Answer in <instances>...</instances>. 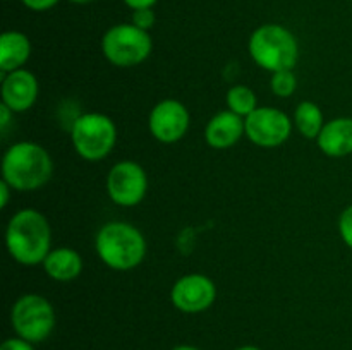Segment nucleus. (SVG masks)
<instances>
[{"label": "nucleus", "instance_id": "nucleus-1", "mask_svg": "<svg viewBox=\"0 0 352 350\" xmlns=\"http://www.w3.org/2000/svg\"><path fill=\"white\" fill-rule=\"evenodd\" d=\"M6 247L23 266L43 264L52 250V229L47 216L33 208L14 213L6 229Z\"/></svg>", "mask_w": 352, "mask_h": 350}, {"label": "nucleus", "instance_id": "nucleus-2", "mask_svg": "<svg viewBox=\"0 0 352 350\" xmlns=\"http://www.w3.org/2000/svg\"><path fill=\"white\" fill-rule=\"evenodd\" d=\"M54 175V160L41 144L19 141L7 148L2 158V180L14 191H38Z\"/></svg>", "mask_w": 352, "mask_h": 350}, {"label": "nucleus", "instance_id": "nucleus-3", "mask_svg": "<svg viewBox=\"0 0 352 350\" xmlns=\"http://www.w3.org/2000/svg\"><path fill=\"white\" fill-rule=\"evenodd\" d=\"M95 250L102 263L116 271L134 270L146 256V239L133 223L109 222L100 226Z\"/></svg>", "mask_w": 352, "mask_h": 350}, {"label": "nucleus", "instance_id": "nucleus-4", "mask_svg": "<svg viewBox=\"0 0 352 350\" xmlns=\"http://www.w3.org/2000/svg\"><path fill=\"white\" fill-rule=\"evenodd\" d=\"M248 50L258 67L268 72L294 71L299 60V43L289 27L282 24H261L251 33Z\"/></svg>", "mask_w": 352, "mask_h": 350}, {"label": "nucleus", "instance_id": "nucleus-5", "mask_svg": "<svg viewBox=\"0 0 352 350\" xmlns=\"http://www.w3.org/2000/svg\"><path fill=\"white\" fill-rule=\"evenodd\" d=\"M71 141L82 160H103L112 153L117 143L116 122L100 112L79 113L71 126Z\"/></svg>", "mask_w": 352, "mask_h": 350}, {"label": "nucleus", "instance_id": "nucleus-6", "mask_svg": "<svg viewBox=\"0 0 352 350\" xmlns=\"http://www.w3.org/2000/svg\"><path fill=\"white\" fill-rule=\"evenodd\" d=\"M153 50L150 31L120 23L109 27L102 38V54L112 65L120 69L136 67L143 64Z\"/></svg>", "mask_w": 352, "mask_h": 350}, {"label": "nucleus", "instance_id": "nucleus-7", "mask_svg": "<svg viewBox=\"0 0 352 350\" xmlns=\"http://www.w3.org/2000/svg\"><path fill=\"white\" fill-rule=\"evenodd\" d=\"M55 309L40 294H24L10 309V325L17 336L31 343L45 342L55 329Z\"/></svg>", "mask_w": 352, "mask_h": 350}, {"label": "nucleus", "instance_id": "nucleus-8", "mask_svg": "<svg viewBox=\"0 0 352 350\" xmlns=\"http://www.w3.org/2000/svg\"><path fill=\"white\" fill-rule=\"evenodd\" d=\"M105 189L117 206L133 208L146 198L148 175L138 161H117L107 174Z\"/></svg>", "mask_w": 352, "mask_h": 350}, {"label": "nucleus", "instance_id": "nucleus-9", "mask_svg": "<svg viewBox=\"0 0 352 350\" xmlns=\"http://www.w3.org/2000/svg\"><path fill=\"white\" fill-rule=\"evenodd\" d=\"M244 122L248 139L260 148L282 146L291 137L294 127L291 117L275 106H258Z\"/></svg>", "mask_w": 352, "mask_h": 350}, {"label": "nucleus", "instance_id": "nucleus-10", "mask_svg": "<svg viewBox=\"0 0 352 350\" xmlns=\"http://www.w3.org/2000/svg\"><path fill=\"white\" fill-rule=\"evenodd\" d=\"M191 124V113L188 106L174 98L158 102L148 117V129L157 141L164 144H174L188 134Z\"/></svg>", "mask_w": 352, "mask_h": 350}, {"label": "nucleus", "instance_id": "nucleus-11", "mask_svg": "<svg viewBox=\"0 0 352 350\" xmlns=\"http://www.w3.org/2000/svg\"><path fill=\"white\" fill-rule=\"evenodd\" d=\"M217 299V285L203 273H188L175 280L170 290V301L177 311L198 314L213 305Z\"/></svg>", "mask_w": 352, "mask_h": 350}, {"label": "nucleus", "instance_id": "nucleus-12", "mask_svg": "<svg viewBox=\"0 0 352 350\" xmlns=\"http://www.w3.org/2000/svg\"><path fill=\"white\" fill-rule=\"evenodd\" d=\"M38 93H40V84L36 75L24 67L7 72L0 86L2 103L14 113L28 112L36 103Z\"/></svg>", "mask_w": 352, "mask_h": 350}, {"label": "nucleus", "instance_id": "nucleus-13", "mask_svg": "<svg viewBox=\"0 0 352 350\" xmlns=\"http://www.w3.org/2000/svg\"><path fill=\"white\" fill-rule=\"evenodd\" d=\"M243 136H246L244 117L229 108L215 113L205 127V141L213 150H229L239 143Z\"/></svg>", "mask_w": 352, "mask_h": 350}, {"label": "nucleus", "instance_id": "nucleus-14", "mask_svg": "<svg viewBox=\"0 0 352 350\" xmlns=\"http://www.w3.org/2000/svg\"><path fill=\"white\" fill-rule=\"evenodd\" d=\"M316 143L327 156H349L352 154V117H336L325 122Z\"/></svg>", "mask_w": 352, "mask_h": 350}, {"label": "nucleus", "instance_id": "nucleus-15", "mask_svg": "<svg viewBox=\"0 0 352 350\" xmlns=\"http://www.w3.org/2000/svg\"><path fill=\"white\" fill-rule=\"evenodd\" d=\"M43 270L52 280L72 281L82 273V257L72 247H55L43 261Z\"/></svg>", "mask_w": 352, "mask_h": 350}, {"label": "nucleus", "instance_id": "nucleus-16", "mask_svg": "<svg viewBox=\"0 0 352 350\" xmlns=\"http://www.w3.org/2000/svg\"><path fill=\"white\" fill-rule=\"evenodd\" d=\"M31 57V41L21 31H6L0 36V71L3 74L26 65Z\"/></svg>", "mask_w": 352, "mask_h": 350}, {"label": "nucleus", "instance_id": "nucleus-17", "mask_svg": "<svg viewBox=\"0 0 352 350\" xmlns=\"http://www.w3.org/2000/svg\"><path fill=\"white\" fill-rule=\"evenodd\" d=\"M292 122H294L296 129L306 139H318L320 132H322L323 126H325L322 108L315 102H311V100H305V102H301L296 106Z\"/></svg>", "mask_w": 352, "mask_h": 350}, {"label": "nucleus", "instance_id": "nucleus-18", "mask_svg": "<svg viewBox=\"0 0 352 350\" xmlns=\"http://www.w3.org/2000/svg\"><path fill=\"white\" fill-rule=\"evenodd\" d=\"M226 103H227V108L232 110V112L237 113V115L244 117V119H246L248 115H251V113L260 106L258 105L256 93L244 84L232 86V88L227 91Z\"/></svg>", "mask_w": 352, "mask_h": 350}, {"label": "nucleus", "instance_id": "nucleus-19", "mask_svg": "<svg viewBox=\"0 0 352 350\" xmlns=\"http://www.w3.org/2000/svg\"><path fill=\"white\" fill-rule=\"evenodd\" d=\"M270 89L278 98H289L298 89V78L294 71H278L272 74Z\"/></svg>", "mask_w": 352, "mask_h": 350}, {"label": "nucleus", "instance_id": "nucleus-20", "mask_svg": "<svg viewBox=\"0 0 352 350\" xmlns=\"http://www.w3.org/2000/svg\"><path fill=\"white\" fill-rule=\"evenodd\" d=\"M339 235L349 249H352V205L347 206L339 216Z\"/></svg>", "mask_w": 352, "mask_h": 350}, {"label": "nucleus", "instance_id": "nucleus-21", "mask_svg": "<svg viewBox=\"0 0 352 350\" xmlns=\"http://www.w3.org/2000/svg\"><path fill=\"white\" fill-rule=\"evenodd\" d=\"M131 23L134 26L141 27L144 31H150L155 24V12L153 9H138L133 10V21Z\"/></svg>", "mask_w": 352, "mask_h": 350}, {"label": "nucleus", "instance_id": "nucleus-22", "mask_svg": "<svg viewBox=\"0 0 352 350\" xmlns=\"http://www.w3.org/2000/svg\"><path fill=\"white\" fill-rule=\"evenodd\" d=\"M0 350H34L33 343L28 342V340L21 338V336H12V338L3 340Z\"/></svg>", "mask_w": 352, "mask_h": 350}, {"label": "nucleus", "instance_id": "nucleus-23", "mask_svg": "<svg viewBox=\"0 0 352 350\" xmlns=\"http://www.w3.org/2000/svg\"><path fill=\"white\" fill-rule=\"evenodd\" d=\"M24 7H28L30 10L34 12H45V10H50L57 5L60 0H21Z\"/></svg>", "mask_w": 352, "mask_h": 350}, {"label": "nucleus", "instance_id": "nucleus-24", "mask_svg": "<svg viewBox=\"0 0 352 350\" xmlns=\"http://www.w3.org/2000/svg\"><path fill=\"white\" fill-rule=\"evenodd\" d=\"M12 110L2 103V105H0V130H2V134H6L7 129H9L10 122H12Z\"/></svg>", "mask_w": 352, "mask_h": 350}, {"label": "nucleus", "instance_id": "nucleus-25", "mask_svg": "<svg viewBox=\"0 0 352 350\" xmlns=\"http://www.w3.org/2000/svg\"><path fill=\"white\" fill-rule=\"evenodd\" d=\"M158 0H124L129 9L138 10V9H153V5L157 3Z\"/></svg>", "mask_w": 352, "mask_h": 350}, {"label": "nucleus", "instance_id": "nucleus-26", "mask_svg": "<svg viewBox=\"0 0 352 350\" xmlns=\"http://www.w3.org/2000/svg\"><path fill=\"white\" fill-rule=\"evenodd\" d=\"M14 189L10 187L9 184H7L6 180H0V208H7V205H9V199H10V192H12Z\"/></svg>", "mask_w": 352, "mask_h": 350}, {"label": "nucleus", "instance_id": "nucleus-27", "mask_svg": "<svg viewBox=\"0 0 352 350\" xmlns=\"http://www.w3.org/2000/svg\"><path fill=\"white\" fill-rule=\"evenodd\" d=\"M172 350H199V349L198 347H192V345H177V347H174Z\"/></svg>", "mask_w": 352, "mask_h": 350}, {"label": "nucleus", "instance_id": "nucleus-28", "mask_svg": "<svg viewBox=\"0 0 352 350\" xmlns=\"http://www.w3.org/2000/svg\"><path fill=\"white\" fill-rule=\"evenodd\" d=\"M69 2L78 3V5H86V3H91V2H95V0H69Z\"/></svg>", "mask_w": 352, "mask_h": 350}, {"label": "nucleus", "instance_id": "nucleus-29", "mask_svg": "<svg viewBox=\"0 0 352 350\" xmlns=\"http://www.w3.org/2000/svg\"><path fill=\"white\" fill-rule=\"evenodd\" d=\"M236 350H261V349H258V347H254V345H243Z\"/></svg>", "mask_w": 352, "mask_h": 350}, {"label": "nucleus", "instance_id": "nucleus-30", "mask_svg": "<svg viewBox=\"0 0 352 350\" xmlns=\"http://www.w3.org/2000/svg\"><path fill=\"white\" fill-rule=\"evenodd\" d=\"M351 2H352V0H351Z\"/></svg>", "mask_w": 352, "mask_h": 350}]
</instances>
